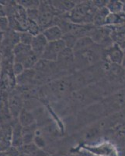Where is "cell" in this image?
<instances>
[{"mask_svg": "<svg viewBox=\"0 0 125 156\" xmlns=\"http://www.w3.org/2000/svg\"><path fill=\"white\" fill-rule=\"evenodd\" d=\"M97 8L93 1H80L70 12L63 14L67 20L76 24H93V20Z\"/></svg>", "mask_w": 125, "mask_h": 156, "instance_id": "1", "label": "cell"}, {"mask_svg": "<svg viewBox=\"0 0 125 156\" xmlns=\"http://www.w3.org/2000/svg\"><path fill=\"white\" fill-rule=\"evenodd\" d=\"M58 15L61 14L54 8L51 2H41V5L38 8L37 23L42 31L47 27L56 25V19Z\"/></svg>", "mask_w": 125, "mask_h": 156, "instance_id": "2", "label": "cell"}, {"mask_svg": "<svg viewBox=\"0 0 125 156\" xmlns=\"http://www.w3.org/2000/svg\"><path fill=\"white\" fill-rule=\"evenodd\" d=\"M90 37L97 45L103 47L104 49L110 48L114 44L111 38L110 30L107 26L96 27L91 32Z\"/></svg>", "mask_w": 125, "mask_h": 156, "instance_id": "3", "label": "cell"}, {"mask_svg": "<svg viewBox=\"0 0 125 156\" xmlns=\"http://www.w3.org/2000/svg\"><path fill=\"white\" fill-rule=\"evenodd\" d=\"M65 48L66 45L62 39L60 41L48 42L41 58L51 62H57L59 55Z\"/></svg>", "mask_w": 125, "mask_h": 156, "instance_id": "4", "label": "cell"}, {"mask_svg": "<svg viewBox=\"0 0 125 156\" xmlns=\"http://www.w3.org/2000/svg\"><path fill=\"white\" fill-rule=\"evenodd\" d=\"M124 55L123 50L117 44H113L110 48L104 49L103 52V57L106 62L118 66H121Z\"/></svg>", "mask_w": 125, "mask_h": 156, "instance_id": "5", "label": "cell"}, {"mask_svg": "<svg viewBox=\"0 0 125 156\" xmlns=\"http://www.w3.org/2000/svg\"><path fill=\"white\" fill-rule=\"evenodd\" d=\"M9 107L12 119L16 121L23 108V98L16 89L9 94Z\"/></svg>", "mask_w": 125, "mask_h": 156, "instance_id": "6", "label": "cell"}, {"mask_svg": "<svg viewBox=\"0 0 125 156\" xmlns=\"http://www.w3.org/2000/svg\"><path fill=\"white\" fill-rule=\"evenodd\" d=\"M14 122L9 107V94L2 92L0 94V126L11 124Z\"/></svg>", "mask_w": 125, "mask_h": 156, "instance_id": "7", "label": "cell"}, {"mask_svg": "<svg viewBox=\"0 0 125 156\" xmlns=\"http://www.w3.org/2000/svg\"><path fill=\"white\" fill-rule=\"evenodd\" d=\"M48 92L55 94V96L64 95L69 92L72 87V83L67 80H58L51 82L46 86Z\"/></svg>", "mask_w": 125, "mask_h": 156, "instance_id": "8", "label": "cell"}, {"mask_svg": "<svg viewBox=\"0 0 125 156\" xmlns=\"http://www.w3.org/2000/svg\"><path fill=\"white\" fill-rule=\"evenodd\" d=\"M12 123L0 126V151L12 146Z\"/></svg>", "mask_w": 125, "mask_h": 156, "instance_id": "9", "label": "cell"}, {"mask_svg": "<svg viewBox=\"0 0 125 156\" xmlns=\"http://www.w3.org/2000/svg\"><path fill=\"white\" fill-rule=\"evenodd\" d=\"M48 44V40L45 38L44 34L41 33V34H38V35L34 36L31 44H30V47H31L33 52L37 56H38L39 58H41Z\"/></svg>", "mask_w": 125, "mask_h": 156, "instance_id": "10", "label": "cell"}, {"mask_svg": "<svg viewBox=\"0 0 125 156\" xmlns=\"http://www.w3.org/2000/svg\"><path fill=\"white\" fill-rule=\"evenodd\" d=\"M75 62V54L74 51L72 48H66L61 52L57 60L59 69H65V68L69 67L73 62Z\"/></svg>", "mask_w": 125, "mask_h": 156, "instance_id": "11", "label": "cell"}, {"mask_svg": "<svg viewBox=\"0 0 125 156\" xmlns=\"http://www.w3.org/2000/svg\"><path fill=\"white\" fill-rule=\"evenodd\" d=\"M12 146L16 148H19L22 145H23V126L17 120L12 122Z\"/></svg>", "mask_w": 125, "mask_h": 156, "instance_id": "12", "label": "cell"}, {"mask_svg": "<svg viewBox=\"0 0 125 156\" xmlns=\"http://www.w3.org/2000/svg\"><path fill=\"white\" fill-rule=\"evenodd\" d=\"M42 34L48 40V42H53L62 40L63 37V32L62 29L58 25H53L49 27H47L42 31Z\"/></svg>", "mask_w": 125, "mask_h": 156, "instance_id": "13", "label": "cell"}, {"mask_svg": "<svg viewBox=\"0 0 125 156\" xmlns=\"http://www.w3.org/2000/svg\"><path fill=\"white\" fill-rule=\"evenodd\" d=\"M32 51L31 47L30 45L22 44V43H18L15 45V47L12 49V53L14 55V62H20L21 63L29 54Z\"/></svg>", "mask_w": 125, "mask_h": 156, "instance_id": "14", "label": "cell"}, {"mask_svg": "<svg viewBox=\"0 0 125 156\" xmlns=\"http://www.w3.org/2000/svg\"><path fill=\"white\" fill-rule=\"evenodd\" d=\"M110 30V36L114 44H120L125 41V23L117 26H107Z\"/></svg>", "mask_w": 125, "mask_h": 156, "instance_id": "15", "label": "cell"}, {"mask_svg": "<svg viewBox=\"0 0 125 156\" xmlns=\"http://www.w3.org/2000/svg\"><path fill=\"white\" fill-rule=\"evenodd\" d=\"M96 45V44L93 41V39L87 36V37H83L78 39V41H76L72 50L74 51V54H77L93 48Z\"/></svg>", "mask_w": 125, "mask_h": 156, "instance_id": "16", "label": "cell"}, {"mask_svg": "<svg viewBox=\"0 0 125 156\" xmlns=\"http://www.w3.org/2000/svg\"><path fill=\"white\" fill-rule=\"evenodd\" d=\"M19 151L20 154H28L31 156H48L49 154L44 151H43L42 148L39 147L38 146L36 145L34 143L31 144H23L19 147Z\"/></svg>", "mask_w": 125, "mask_h": 156, "instance_id": "17", "label": "cell"}, {"mask_svg": "<svg viewBox=\"0 0 125 156\" xmlns=\"http://www.w3.org/2000/svg\"><path fill=\"white\" fill-rule=\"evenodd\" d=\"M79 2L77 1H51V5L59 14H65L70 12Z\"/></svg>", "mask_w": 125, "mask_h": 156, "instance_id": "18", "label": "cell"}, {"mask_svg": "<svg viewBox=\"0 0 125 156\" xmlns=\"http://www.w3.org/2000/svg\"><path fill=\"white\" fill-rule=\"evenodd\" d=\"M17 121L23 127H27V126L34 125L35 118H34V115L32 114V112H30L27 108H23L20 114H19V117H18Z\"/></svg>", "mask_w": 125, "mask_h": 156, "instance_id": "19", "label": "cell"}, {"mask_svg": "<svg viewBox=\"0 0 125 156\" xmlns=\"http://www.w3.org/2000/svg\"><path fill=\"white\" fill-rule=\"evenodd\" d=\"M110 12L106 6L100 8L96 10L93 20V25L95 27H104L106 24V20Z\"/></svg>", "mask_w": 125, "mask_h": 156, "instance_id": "20", "label": "cell"}, {"mask_svg": "<svg viewBox=\"0 0 125 156\" xmlns=\"http://www.w3.org/2000/svg\"><path fill=\"white\" fill-rule=\"evenodd\" d=\"M125 23V14L123 12L120 13H110L108 15L105 26H117Z\"/></svg>", "mask_w": 125, "mask_h": 156, "instance_id": "21", "label": "cell"}, {"mask_svg": "<svg viewBox=\"0 0 125 156\" xmlns=\"http://www.w3.org/2000/svg\"><path fill=\"white\" fill-rule=\"evenodd\" d=\"M106 8L110 13H120L123 12V3L122 1L118 0H111L108 1Z\"/></svg>", "mask_w": 125, "mask_h": 156, "instance_id": "22", "label": "cell"}, {"mask_svg": "<svg viewBox=\"0 0 125 156\" xmlns=\"http://www.w3.org/2000/svg\"><path fill=\"white\" fill-rule=\"evenodd\" d=\"M27 31L28 32V33H30V34H32L33 36L38 35V34L42 33V30H41V28L40 27L38 23L36 21L30 20H29V24Z\"/></svg>", "mask_w": 125, "mask_h": 156, "instance_id": "23", "label": "cell"}, {"mask_svg": "<svg viewBox=\"0 0 125 156\" xmlns=\"http://www.w3.org/2000/svg\"><path fill=\"white\" fill-rule=\"evenodd\" d=\"M17 3L27 9H38L41 5V1H17Z\"/></svg>", "mask_w": 125, "mask_h": 156, "instance_id": "24", "label": "cell"}, {"mask_svg": "<svg viewBox=\"0 0 125 156\" xmlns=\"http://www.w3.org/2000/svg\"><path fill=\"white\" fill-rule=\"evenodd\" d=\"M19 42L22 44H27V45H30L31 44L32 40L34 36L28 33L27 31L24 32H19Z\"/></svg>", "mask_w": 125, "mask_h": 156, "instance_id": "25", "label": "cell"}, {"mask_svg": "<svg viewBox=\"0 0 125 156\" xmlns=\"http://www.w3.org/2000/svg\"><path fill=\"white\" fill-rule=\"evenodd\" d=\"M9 30H10V25H9V18L7 16L0 17V31L5 34Z\"/></svg>", "mask_w": 125, "mask_h": 156, "instance_id": "26", "label": "cell"}, {"mask_svg": "<svg viewBox=\"0 0 125 156\" xmlns=\"http://www.w3.org/2000/svg\"><path fill=\"white\" fill-rule=\"evenodd\" d=\"M19 154L20 153H19V149L12 146L6 150L0 151V156H19Z\"/></svg>", "mask_w": 125, "mask_h": 156, "instance_id": "27", "label": "cell"}, {"mask_svg": "<svg viewBox=\"0 0 125 156\" xmlns=\"http://www.w3.org/2000/svg\"><path fill=\"white\" fill-rule=\"evenodd\" d=\"M24 70L25 68L24 66H23V64L17 62H13V65H12V72H13V73H14L16 77L19 76L21 73H23Z\"/></svg>", "mask_w": 125, "mask_h": 156, "instance_id": "28", "label": "cell"}, {"mask_svg": "<svg viewBox=\"0 0 125 156\" xmlns=\"http://www.w3.org/2000/svg\"><path fill=\"white\" fill-rule=\"evenodd\" d=\"M7 1H0V17L7 16V10H6V5Z\"/></svg>", "mask_w": 125, "mask_h": 156, "instance_id": "29", "label": "cell"}, {"mask_svg": "<svg viewBox=\"0 0 125 156\" xmlns=\"http://www.w3.org/2000/svg\"><path fill=\"white\" fill-rule=\"evenodd\" d=\"M2 54L0 52V76L2 74Z\"/></svg>", "mask_w": 125, "mask_h": 156, "instance_id": "30", "label": "cell"}, {"mask_svg": "<svg viewBox=\"0 0 125 156\" xmlns=\"http://www.w3.org/2000/svg\"><path fill=\"white\" fill-rule=\"evenodd\" d=\"M119 45H120V48H121V49L123 50V51L125 53V41H123V42L120 43V44H119Z\"/></svg>", "mask_w": 125, "mask_h": 156, "instance_id": "31", "label": "cell"}, {"mask_svg": "<svg viewBox=\"0 0 125 156\" xmlns=\"http://www.w3.org/2000/svg\"><path fill=\"white\" fill-rule=\"evenodd\" d=\"M3 36H4L3 33H2V32L0 31V48H1V45H2V39H3Z\"/></svg>", "mask_w": 125, "mask_h": 156, "instance_id": "32", "label": "cell"}, {"mask_svg": "<svg viewBox=\"0 0 125 156\" xmlns=\"http://www.w3.org/2000/svg\"><path fill=\"white\" fill-rule=\"evenodd\" d=\"M121 66H122V67L125 68V55H124V57H123V62H122Z\"/></svg>", "mask_w": 125, "mask_h": 156, "instance_id": "33", "label": "cell"}, {"mask_svg": "<svg viewBox=\"0 0 125 156\" xmlns=\"http://www.w3.org/2000/svg\"><path fill=\"white\" fill-rule=\"evenodd\" d=\"M123 2V1H122ZM123 12L125 14V3H123Z\"/></svg>", "mask_w": 125, "mask_h": 156, "instance_id": "34", "label": "cell"}, {"mask_svg": "<svg viewBox=\"0 0 125 156\" xmlns=\"http://www.w3.org/2000/svg\"><path fill=\"white\" fill-rule=\"evenodd\" d=\"M19 156H31V155H28V154H20Z\"/></svg>", "mask_w": 125, "mask_h": 156, "instance_id": "35", "label": "cell"}, {"mask_svg": "<svg viewBox=\"0 0 125 156\" xmlns=\"http://www.w3.org/2000/svg\"><path fill=\"white\" fill-rule=\"evenodd\" d=\"M0 94H1V90H0Z\"/></svg>", "mask_w": 125, "mask_h": 156, "instance_id": "36", "label": "cell"}, {"mask_svg": "<svg viewBox=\"0 0 125 156\" xmlns=\"http://www.w3.org/2000/svg\"><path fill=\"white\" fill-rule=\"evenodd\" d=\"M124 118H125V112H124Z\"/></svg>", "mask_w": 125, "mask_h": 156, "instance_id": "37", "label": "cell"}]
</instances>
